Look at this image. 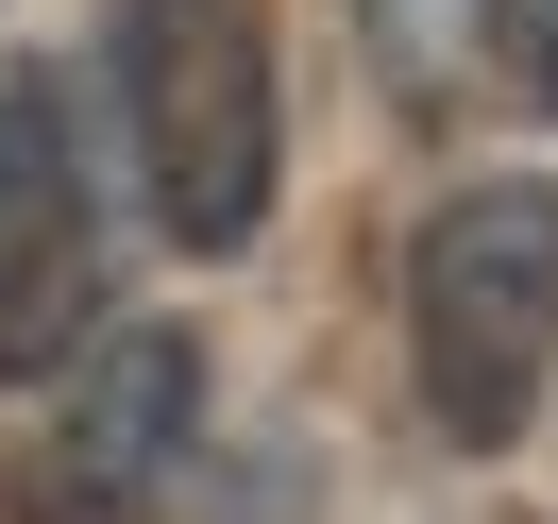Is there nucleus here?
Returning <instances> with one entry per match:
<instances>
[{
  "label": "nucleus",
  "mask_w": 558,
  "mask_h": 524,
  "mask_svg": "<svg viewBox=\"0 0 558 524\" xmlns=\"http://www.w3.org/2000/svg\"><path fill=\"white\" fill-rule=\"evenodd\" d=\"M407 355H423V406H440L457 456H508L542 423V373H558V186L474 170V186L423 204V237H407Z\"/></svg>",
  "instance_id": "nucleus-1"
},
{
  "label": "nucleus",
  "mask_w": 558,
  "mask_h": 524,
  "mask_svg": "<svg viewBox=\"0 0 558 524\" xmlns=\"http://www.w3.org/2000/svg\"><path fill=\"white\" fill-rule=\"evenodd\" d=\"M524 35H542V51H524V102H558V0L524 17Z\"/></svg>",
  "instance_id": "nucleus-6"
},
{
  "label": "nucleus",
  "mask_w": 558,
  "mask_h": 524,
  "mask_svg": "<svg viewBox=\"0 0 558 524\" xmlns=\"http://www.w3.org/2000/svg\"><path fill=\"white\" fill-rule=\"evenodd\" d=\"M490 35H508V0H373V69L407 119H457L490 85Z\"/></svg>",
  "instance_id": "nucleus-5"
},
{
  "label": "nucleus",
  "mask_w": 558,
  "mask_h": 524,
  "mask_svg": "<svg viewBox=\"0 0 558 524\" xmlns=\"http://www.w3.org/2000/svg\"><path fill=\"white\" fill-rule=\"evenodd\" d=\"M102 339V186L51 69H0V389Z\"/></svg>",
  "instance_id": "nucleus-4"
},
{
  "label": "nucleus",
  "mask_w": 558,
  "mask_h": 524,
  "mask_svg": "<svg viewBox=\"0 0 558 524\" xmlns=\"http://www.w3.org/2000/svg\"><path fill=\"white\" fill-rule=\"evenodd\" d=\"M102 69L153 220L186 254H238L271 220V0H102Z\"/></svg>",
  "instance_id": "nucleus-2"
},
{
  "label": "nucleus",
  "mask_w": 558,
  "mask_h": 524,
  "mask_svg": "<svg viewBox=\"0 0 558 524\" xmlns=\"http://www.w3.org/2000/svg\"><path fill=\"white\" fill-rule=\"evenodd\" d=\"M186 440H204V355L170 321H102L51 389V423L0 456V508L17 524H170Z\"/></svg>",
  "instance_id": "nucleus-3"
}]
</instances>
